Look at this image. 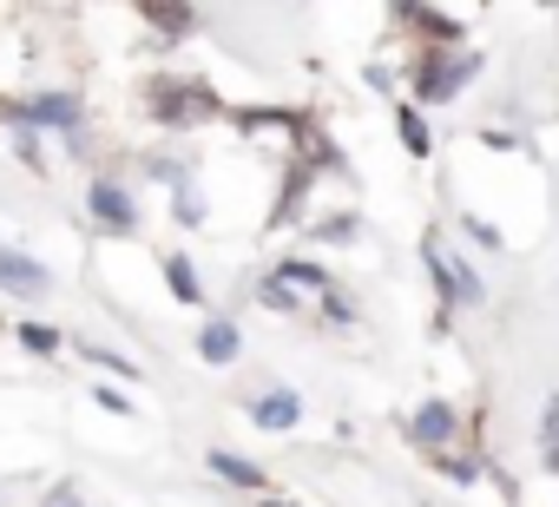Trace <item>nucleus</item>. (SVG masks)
Masks as SVG:
<instances>
[{
  "mask_svg": "<svg viewBox=\"0 0 559 507\" xmlns=\"http://www.w3.org/2000/svg\"><path fill=\"white\" fill-rule=\"evenodd\" d=\"M21 119H27V126H73V119H80V106L53 93V99H34V106H21Z\"/></svg>",
  "mask_w": 559,
  "mask_h": 507,
  "instance_id": "3",
  "label": "nucleus"
},
{
  "mask_svg": "<svg viewBox=\"0 0 559 507\" xmlns=\"http://www.w3.org/2000/svg\"><path fill=\"white\" fill-rule=\"evenodd\" d=\"M93 217L112 224V231H132V204H126V191H119V185H93Z\"/></svg>",
  "mask_w": 559,
  "mask_h": 507,
  "instance_id": "1",
  "label": "nucleus"
},
{
  "mask_svg": "<svg viewBox=\"0 0 559 507\" xmlns=\"http://www.w3.org/2000/svg\"><path fill=\"white\" fill-rule=\"evenodd\" d=\"M448 435H454V409H448V402H428V409L415 415V441H428V448H441Z\"/></svg>",
  "mask_w": 559,
  "mask_h": 507,
  "instance_id": "2",
  "label": "nucleus"
},
{
  "mask_svg": "<svg viewBox=\"0 0 559 507\" xmlns=\"http://www.w3.org/2000/svg\"><path fill=\"white\" fill-rule=\"evenodd\" d=\"M257 422H263V428H290V422H297V396H263V402H257Z\"/></svg>",
  "mask_w": 559,
  "mask_h": 507,
  "instance_id": "6",
  "label": "nucleus"
},
{
  "mask_svg": "<svg viewBox=\"0 0 559 507\" xmlns=\"http://www.w3.org/2000/svg\"><path fill=\"white\" fill-rule=\"evenodd\" d=\"M80 356H86V363H99V369H119V376H132V363H119V356H112V350H99V343H80Z\"/></svg>",
  "mask_w": 559,
  "mask_h": 507,
  "instance_id": "10",
  "label": "nucleus"
},
{
  "mask_svg": "<svg viewBox=\"0 0 559 507\" xmlns=\"http://www.w3.org/2000/svg\"><path fill=\"white\" fill-rule=\"evenodd\" d=\"M21 337H27V350H40V356H47V350H53V343H60V337H53V330H47V323H34V330H21Z\"/></svg>",
  "mask_w": 559,
  "mask_h": 507,
  "instance_id": "12",
  "label": "nucleus"
},
{
  "mask_svg": "<svg viewBox=\"0 0 559 507\" xmlns=\"http://www.w3.org/2000/svg\"><path fill=\"white\" fill-rule=\"evenodd\" d=\"M402 139H408V145H415V152H428V126H421V119H415V113H408V106H402Z\"/></svg>",
  "mask_w": 559,
  "mask_h": 507,
  "instance_id": "11",
  "label": "nucleus"
},
{
  "mask_svg": "<svg viewBox=\"0 0 559 507\" xmlns=\"http://www.w3.org/2000/svg\"><path fill=\"white\" fill-rule=\"evenodd\" d=\"M198 350H204V363H230V356H237V330H230V323H211Z\"/></svg>",
  "mask_w": 559,
  "mask_h": 507,
  "instance_id": "5",
  "label": "nucleus"
},
{
  "mask_svg": "<svg viewBox=\"0 0 559 507\" xmlns=\"http://www.w3.org/2000/svg\"><path fill=\"white\" fill-rule=\"evenodd\" d=\"M47 507H80V500H73V494H67V487H60V494H53V500H47Z\"/></svg>",
  "mask_w": 559,
  "mask_h": 507,
  "instance_id": "13",
  "label": "nucleus"
},
{
  "mask_svg": "<svg viewBox=\"0 0 559 507\" xmlns=\"http://www.w3.org/2000/svg\"><path fill=\"white\" fill-rule=\"evenodd\" d=\"M211 468H217L224 481H237V487H263V468H250V461H237V455H211Z\"/></svg>",
  "mask_w": 559,
  "mask_h": 507,
  "instance_id": "7",
  "label": "nucleus"
},
{
  "mask_svg": "<svg viewBox=\"0 0 559 507\" xmlns=\"http://www.w3.org/2000/svg\"><path fill=\"white\" fill-rule=\"evenodd\" d=\"M0 284H14V291H40V284H47V271H40V264H27V258H8V250H0Z\"/></svg>",
  "mask_w": 559,
  "mask_h": 507,
  "instance_id": "4",
  "label": "nucleus"
},
{
  "mask_svg": "<svg viewBox=\"0 0 559 507\" xmlns=\"http://www.w3.org/2000/svg\"><path fill=\"white\" fill-rule=\"evenodd\" d=\"M145 21L165 27V34H185V27H191V14H178V8H145Z\"/></svg>",
  "mask_w": 559,
  "mask_h": 507,
  "instance_id": "9",
  "label": "nucleus"
},
{
  "mask_svg": "<svg viewBox=\"0 0 559 507\" xmlns=\"http://www.w3.org/2000/svg\"><path fill=\"white\" fill-rule=\"evenodd\" d=\"M165 278H171V291H178L185 304H198V278H191V264H185V258H171V264H165Z\"/></svg>",
  "mask_w": 559,
  "mask_h": 507,
  "instance_id": "8",
  "label": "nucleus"
}]
</instances>
